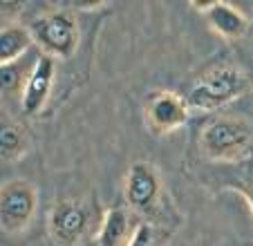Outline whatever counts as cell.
I'll use <instances>...</instances> for the list:
<instances>
[{"instance_id": "4fadbf2b", "label": "cell", "mask_w": 253, "mask_h": 246, "mask_svg": "<svg viewBox=\"0 0 253 246\" xmlns=\"http://www.w3.org/2000/svg\"><path fill=\"white\" fill-rule=\"evenodd\" d=\"M39 63V61H36ZM36 63L29 67H23V70H16V63H9V65H2V72H0V79H2V87H5L7 94H16V96H23V90L27 85L29 76H32L34 67Z\"/></svg>"}, {"instance_id": "9c48e42d", "label": "cell", "mask_w": 253, "mask_h": 246, "mask_svg": "<svg viewBox=\"0 0 253 246\" xmlns=\"http://www.w3.org/2000/svg\"><path fill=\"white\" fill-rule=\"evenodd\" d=\"M54 74H56V58L47 56H39V63L34 67L32 76H29L27 85L23 90V96H20V108L27 117H34L43 110V105L47 103L49 92H52V81Z\"/></svg>"}, {"instance_id": "8992f818", "label": "cell", "mask_w": 253, "mask_h": 246, "mask_svg": "<svg viewBox=\"0 0 253 246\" xmlns=\"http://www.w3.org/2000/svg\"><path fill=\"white\" fill-rule=\"evenodd\" d=\"M47 231L56 246H79L90 231V210L81 202L61 199L49 210Z\"/></svg>"}, {"instance_id": "3957f363", "label": "cell", "mask_w": 253, "mask_h": 246, "mask_svg": "<svg viewBox=\"0 0 253 246\" xmlns=\"http://www.w3.org/2000/svg\"><path fill=\"white\" fill-rule=\"evenodd\" d=\"M34 43L52 58H70L79 47V23L70 11L43 14L29 23Z\"/></svg>"}, {"instance_id": "30bf717a", "label": "cell", "mask_w": 253, "mask_h": 246, "mask_svg": "<svg viewBox=\"0 0 253 246\" xmlns=\"http://www.w3.org/2000/svg\"><path fill=\"white\" fill-rule=\"evenodd\" d=\"M34 45V38L29 27L23 25H5L0 32V65L16 63L27 54V49Z\"/></svg>"}, {"instance_id": "277c9868", "label": "cell", "mask_w": 253, "mask_h": 246, "mask_svg": "<svg viewBox=\"0 0 253 246\" xmlns=\"http://www.w3.org/2000/svg\"><path fill=\"white\" fill-rule=\"evenodd\" d=\"M124 197L132 213L148 219L157 217L164 199V184L157 168L148 161H134L126 175Z\"/></svg>"}, {"instance_id": "5b68a950", "label": "cell", "mask_w": 253, "mask_h": 246, "mask_svg": "<svg viewBox=\"0 0 253 246\" xmlns=\"http://www.w3.org/2000/svg\"><path fill=\"white\" fill-rule=\"evenodd\" d=\"M39 208V193L29 181L11 179L0 190V224L5 233L16 235L29 228Z\"/></svg>"}, {"instance_id": "9a60e30c", "label": "cell", "mask_w": 253, "mask_h": 246, "mask_svg": "<svg viewBox=\"0 0 253 246\" xmlns=\"http://www.w3.org/2000/svg\"><path fill=\"white\" fill-rule=\"evenodd\" d=\"M231 188L238 190V193L249 202V206H251V210H253V168L244 177H240L235 184H231Z\"/></svg>"}, {"instance_id": "7c38bea8", "label": "cell", "mask_w": 253, "mask_h": 246, "mask_svg": "<svg viewBox=\"0 0 253 246\" xmlns=\"http://www.w3.org/2000/svg\"><path fill=\"white\" fill-rule=\"evenodd\" d=\"M29 137L18 123H5L0 130V152L5 161H18L27 152Z\"/></svg>"}, {"instance_id": "7a4b0ae2", "label": "cell", "mask_w": 253, "mask_h": 246, "mask_svg": "<svg viewBox=\"0 0 253 246\" xmlns=\"http://www.w3.org/2000/svg\"><path fill=\"white\" fill-rule=\"evenodd\" d=\"M253 134L242 119L220 117L209 121L200 132V148L213 161H238L251 152Z\"/></svg>"}, {"instance_id": "5bb4252c", "label": "cell", "mask_w": 253, "mask_h": 246, "mask_svg": "<svg viewBox=\"0 0 253 246\" xmlns=\"http://www.w3.org/2000/svg\"><path fill=\"white\" fill-rule=\"evenodd\" d=\"M126 246H157V228L153 222H139Z\"/></svg>"}, {"instance_id": "8fae6325", "label": "cell", "mask_w": 253, "mask_h": 246, "mask_svg": "<svg viewBox=\"0 0 253 246\" xmlns=\"http://www.w3.org/2000/svg\"><path fill=\"white\" fill-rule=\"evenodd\" d=\"M132 235L130 228V215L124 208H110L103 215V222L96 233L99 246H126V242Z\"/></svg>"}, {"instance_id": "52a82bcc", "label": "cell", "mask_w": 253, "mask_h": 246, "mask_svg": "<svg viewBox=\"0 0 253 246\" xmlns=\"http://www.w3.org/2000/svg\"><path fill=\"white\" fill-rule=\"evenodd\" d=\"M188 101L170 90H155L143 103L146 125L155 134H168L188 121Z\"/></svg>"}, {"instance_id": "ba28073f", "label": "cell", "mask_w": 253, "mask_h": 246, "mask_svg": "<svg viewBox=\"0 0 253 246\" xmlns=\"http://www.w3.org/2000/svg\"><path fill=\"white\" fill-rule=\"evenodd\" d=\"M193 9H197L206 18V23L211 25L215 34H220L226 41H238V38L247 36L251 20L231 2H191Z\"/></svg>"}, {"instance_id": "6da1fadb", "label": "cell", "mask_w": 253, "mask_h": 246, "mask_svg": "<svg viewBox=\"0 0 253 246\" xmlns=\"http://www.w3.org/2000/svg\"><path fill=\"white\" fill-rule=\"evenodd\" d=\"M249 90V79L242 70L231 65H220L202 74L191 87L186 101L195 110H217L240 99Z\"/></svg>"}]
</instances>
